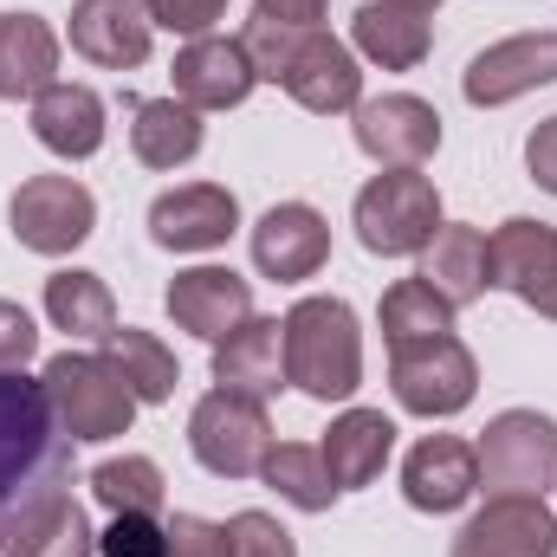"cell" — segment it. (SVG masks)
Segmentation results:
<instances>
[{"label":"cell","mask_w":557,"mask_h":557,"mask_svg":"<svg viewBox=\"0 0 557 557\" xmlns=\"http://www.w3.org/2000/svg\"><path fill=\"white\" fill-rule=\"evenodd\" d=\"M447 557H557V512L545 499L499 493L454 532Z\"/></svg>","instance_id":"13"},{"label":"cell","mask_w":557,"mask_h":557,"mask_svg":"<svg viewBox=\"0 0 557 557\" xmlns=\"http://www.w3.org/2000/svg\"><path fill=\"white\" fill-rule=\"evenodd\" d=\"M169 72H175V98L195 104V111H234V104H247L253 85H260L247 46H240V39H221V33L188 39Z\"/></svg>","instance_id":"15"},{"label":"cell","mask_w":557,"mask_h":557,"mask_svg":"<svg viewBox=\"0 0 557 557\" xmlns=\"http://www.w3.org/2000/svg\"><path fill=\"white\" fill-rule=\"evenodd\" d=\"M149 13L137 0H72V52L104 72H137L149 59Z\"/></svg>","instance_id":"19"},{"label":"cell","mask_w":557,"mask_h":557,"mask_svg":"<svg viewBox=\"0 0 557 557\" xmlns=\"http://www.w3.org/2000/svg\"><path fill=\"white\" fill-rule=\"evenodd\" d=\"M91 493H98L104 512H149V519H162V467L149 454L98 460L91 467Z\"/></svg>","instance_id":"31"},{"label":"cell","mask_w":557,"mask_h":557,"mask_svg":"<svg viewBox=\"0 0 557 557\" xmlns=\"http://www.w3.org/2000/svg\"><path fill=\"white\" fill-rule=\"evenodd\" d=\"M39 383H46V403L65 421L72 441H117V434H131V421L143 409L131 383L117 376V363L91 357V350H59L39 370Z\"/></svg>","instance_id":"3"},{"label":"cell","mask_w":557,"mask_h":557,"mask_svg":"<svg viewBox=\"0 0 557 557\" xmlns=\"http://www.w3.org/2000/svg\"><path fill=\"white\" fill-rule=\"evenodd\" d=\"M188 454L214 473V480H253L273 454V421L267 403L234 396V389H208L188 409Z\"/></svg>","instance_id":"5"},{"label":"cell","mask_w":557,"mask_h":557,"mask_svg":"<svg viewBox=\"0 0 557 557\" xmlns=\"http://www.w3.org/2000/svg\"><path fill=\"white\" fill-rule=\"evenodd\" d=\"M525 169H532V182L557 195V117H545L532 137H525Z\"/></svg>","instance_id":"39"},{"label":"cell","mask_w":557,"mask_h":557,"mask_svg":"<svg viewBox=\"0 0 557 557\" xmlns=\"http://www.w3.org/2000/svg\"><path fill=\"white\" fill-rule=\"evenodd\" d=\"M227 539H234V557H298L292 532L278 525L273 512H234L227 519Z\"/></svg>","instance_id":"36"},{"label":"cell","mask_w":557,"mask_h":557,"mask_svg":"<svg viewBox=\"0 0 557 557\" xmlns=\"http://www.w3.org/2000/svg\"><path fill=\"white\" fill-rule=\"evenodd\" d=\"M169 557H234V539H227V525H214V519L175 512V519H169Z\"/></svg>","instance_id":"37"},{"label":"cell","mask_w":557,"mask_h":557,"mask_svg":"<svg viewBox=\"0 0 557 557\" xmlns=\"http://www.w3.org/2000/svg\"><path fill=\"white\" fill-rule=\"evenodd\" d=\"M240 227V201L221 182H182L149 201V240L169 253H214Z\"/></svg>","instance_id":"11"},{"label":"cell","mask_w":557,"mask_h":557,"mask_svg":"<svg viewBox=\"0 0 557 557\" xmlns=\"http://www.w3.org/2000/svg\"><path fill=\"white\" fill-rule=\"evenodd\" d=\"M539 85H557V33L552 26L512 33V39L486 46V52L467 65V78H460V91H467L473 111H499V104H512V98H525V91H539Z\"/></svg>","instance_id":"12"},{"label":"cell","mask_w":557,"mask_h":557,"mask_svg":"<svg viewBox=\"0 0 557 557\" xmlns=\"http://www.w3.org/2000/svg\"><path fill=\"white\" fill-rule=\"evenodd\" d=\"M389 389L409 416H428V421H447L460 416L480 389V363L473 350L447 331V337H428V344H403L389 350Z\"/></svg>","instance_id":"7"},{"label":"cell","mask_w":557,"mask_h":557,"mask_svg":"<svg viewBox=\"0 0 557 557\" xmlns=\"http://www.w3.org/2000/svg\"><path fill=\"white\" fill-rule=\"evenodd\" d=\"M278 85L292 91V104H305V111H318V117H337V111H357V104H363L357 52H350L337 33H324V26H298Z\"/></svg>","instance_id":"9"},{"label":"cell","mask_w":557,"mask_h":557,"mask_svg":"<svg viewBox=\"0 0 557 557\" xmlns=\"http://www.w3.org/2000/svg\"><path fill=\"white\" fill-rule=\"evenodd\" d=\"M7 557H98V532H91L78 499H59L33 532H20L7 545Z\"/></svg>","instance_id":"32"},{"label":"cell","mask_w":557,"mask_h":557,"mask_svg":"<svg viewBox=\"0 0 557 557\" xmlns=\"http://www.w3.org/2000/svg\"><path fill=\"white\" fill-rule=\"evenodd\" d=\"M285 383L311 403H350L363 389V324L344 298H298L285 318Z\"/></svg>","instance_id":"2"},{"label":"cell","mask_w":557,"mask_h":557,"mask_svg":"<svg viewBox=\"0 0 557 557\" xmlns=\"http://www.w3.org/2000/svg\"><path fill=\"white\" fill-rule=\"evenodd\" d=\"M46 318H52V331H65V337L111 344V331H117V298H111V285L98 273L65 267V273L46 278Z\"/></svg>","instance_id":"27"},{"label":"cell","mask_w":557,"mask_h":557,"mask_svg":"<svg viewBox=\"0 0 557 557\" xmlns=\"http://www.w3.org/2000/svg\"><path fill=\"white\" fill-rule=\"evenodd\" d=\"M169 318L201 337V344H221L227 331H240L253 318V285L234 273V267H188L169 285Z\"/></svg>","instance_id":"17"},{"label":"cell","mask_w":557,"mask_h":557,"mask_svg":"<svg viewBox=\"0 0 557 557\" xmlns=\"http://www.w3.org/2000/svg\"><path fill=\"white\" fill-rule=\"evenodd\" d=\"M131 149L143 169H182L201 156V111L182 98H131Z\"/></svg>","instance_id":"26"},{"label":"cell","mask_w":557,"mask_h":557,"mask_svg":"<svg viewBox=\"0 0 557 557\" xmlns=\"http://www.w3.org/2000/svg\"><path fill=\"white\" fill-rule=\"evenodd\" d=\"M486 278L512 298H525L532 311H545L557 298V227L552 221H506L486 240Z\"/></svg>","instance_id":"16"},{"label":"cell","mask_w":557,"mask_h":557,"mask_svg":"<svg viewBox=\"0 0 557 557\" xmlns=\"http://www.w3.org/2000/svg\"><path fill=\"white\" fill-rule=\"evenodd\" d=\"M33 137L46 143L52 156H65V162L98 156L104 149V98L91 85H65V78L46 85L33 98Z\"/></svg>","instance_id":"22"},{"label":"cell","mask_w":557,"mask_h":557,"mask_svg":"<svg viewBox=\"0 0 557 557\" xmlns=\"http://www.w3.org/2000/svg\"><path fill=\"white\" fill-rule=\"evenodd\" d=\"M480 486L499 499V493H519V499H545L557 486V421L539 409H506V416L486 421L480 434Z\"/></svg>","instance_id":"6"},{"label":"cell","mask_w":557,"mask_h":557,"mask_svg":"<svg viewBox=\"0 0 557 557\" xmlns=\"http://www.w3.org/2000/svg\"><path fill=\"white\" fill-rule=\"evenodd\" d=\"M214 389L267 403L285 389V324L278 318H247L214 344Z\"/></svg>","instance_id":"20"},{"label":"cell","mask_w":557,"mask_h":557,"mask_svg":"<svg viewBox=\"0 0 557 557\" xmlns=\"http://www.w3.org/2000/svg\"><path fill=\"white\" fill-rule=\"evenodd\" d=\"M292 39H298V26H285V20H267V13H253V20H247L240 46H247L253 72H260L267 85H278V72H285V59H292Z\"/></svg>","instance_id":"35"},{"label":"cell","mask_w":557,"mask_h":557,"mask_svg":"<svg viewBox=\"0 0 557 557\" xmlns=\"http://www.w3.org/2000/svg\"><path fill=\"white\" fill-rule=\"evenodd\" d=\"M267 20H285V26H318L331 13V0H260Z\"/></svg>","instance_id":"40"},{"label":"cell","mask_w":557,"mask_h":557,"mask_svg":"<svg viewBox=\"0 0 557 557\" xmlns=\"http://www.w3.org/2000/svg\"><path fill=\"white\" fill-rule=\"evenodd\" d=\"M72 434L52 416L46 383L26 370L0 376V557L59 499H72Z\"/></svg>","instance_id":"1"},{"label":"cell","mask_w":557,"mask_h":557,"mask_svg":"<svg viewBox=\"0 0 557 557\" xmlns=\"http://www.w3.org/2000/svg\"><path fill=\"white\" fill-rule=\"evenodd\" d=\"M350 39H357V52H363L370 65H383V72H416L421 59H428V46H434V26H428L421 7L363 0L357 20H350Z\"/></svg>","instance_id":"23"},{"label":"cell","mask_w":557,"mask_h":557,"mask_svg":"<svg viewBox=\"0 0 557 557\" xmlns=\"http://www.w3.org/2000/svg\"><path fill=\"white\" fill-rule=\"evenodd\" d=\"M376 324H383V344L389 350H403V344H428V337H447L454 331V305L428 285V278H396L389 292H383V311H376Z\"/></svg>","instance_id":"28"},{"label":"cell","mask_w":557,"mask_h":557,"mask_svg":"<svg viewBox=\"0 0 557 557\" xmlns=\"http://www.w3.org/2000/svg\"><path fill=\"white\" fill-rule=\"evenodd\" d=\"M7 221H13V240H20L26 253L59 260V253H72V247L91 240L98 201H91V188L72 182V175H33V182H20Z\"/></svg>","instance_id":"8"},{"label":"cell","mask_w":557,"mask_h":557,"mask_svg":"<svg viewBox=\"0 0 557 557\" xmlns=\"http://www.w3.org/2000/svg\"><path fill=\"white\" fill-rule=\"evenodd\" d=\"M357 124V149L383 169H421L434 149H441V111L416 98V91H383V98H363L350 111Z\"/></svg>","instance_id":"10"},{"label":"cell","mask_w":557,"mask_h":557,"mask_svg":"<svg viewBox=\"0 0 557 557\" xmlns=\"http://www.w3.org/2000/svg\"><path fill=\"white\" fill-rule=\"evenodd\" d=\"M104 357L117 363V376L131 383V396H137V403H169V396H175V383H182L175 350H169L156 331H137V324H117V331H111V344H104Z\"/></svg>","instance_id":"29"},{"label":"cell","mask_w":557,"mask_h":557,"mask_svg":"<svg viewBox=\"0 0 557 557\" xmlns=\"http://www.w3.org/2000/svg\"><path fill=\"white\" fill-rule=\"evenodd\" d=\"M59 85V33L39 13H0V98H39Z\"/></svg>","instance_id":"24"},{"label":"cell","mask_w":557,"mask_h":557,"mask_svg":"<svg viewBox=\"0 0 557 557\" xmlns=\"http://www.w3.org/2000/svg\"><path fill=\"white\" fill-rule=\"evenodd\" d=\"M33 350H39V331H33V318H26V305L0 298V376H7V370H26Z\"/></svg>","instance_id":"38"},{"label":"cell","mask_w":557,"mask_h":557,"mask_svg":"<svg viewBox=\"0 0 557 557\" xmlns=\"http://www.w3.org/2000/svg\"><path fill=\"white\" fill-rule=\"evenodd\" d=\"M98 557H169V525L149 512H111L98 532Z\"/></svg>","instance_id":"33"},{"label":"cell","mask_w":557,"mask_h":557,"mask_svg":"<svg viewBox=\"0 0 557 557\" xmlns=\"http://www.w3.org/2000/svg\"><path fill=\"white\" fill-rule=\"evenodd\" d=\"M260 480L273 486L285 506H298V512H331V499H337V480L324 467V447H305V441H273Z\"/></svg>","instance_id":"30"},{"label":"cell","mask_w":557,"mask_h":557,"mask_svg":"<svg viewBox=\"0 0 557 557\" xmlns=\"http://www.w3.org/2000/svg\"><path fill=\"white\" fill-rule=\"evenodd\" d=\"M357 240L383 260H409L441 234V188L421 169H383L357 188Z\"/></svg>","instance_id":"4"},{"label":"cell","mask_w":557,"mask_h":557,"mask_svg":"<svg viewBox=\"0 0 557 557\" xmlns=\"http://www.w3.org/2000/svg\"><path fill=\"white\" fill-rule=\"evenodd\" d=\"M480 493V454L460 434H421L403 460V499L416 512H460Z\"/></svg>","instance_id":"18"},{"label":"cell","mask_w":557,"mask_h":557,"mask_svg":"<svg viewBox=\"0 0 557 557\" xmlns=\"http://www.w3.org/2000/svg\"><path fill=\"white\" fill-rule=\"evenodd\" d=\"M137 7L149 13V26L182 33V39H208L227 20V0H137Z\"/></svg>","instance_id":"34"},{"label":"cell","mask_w":557,"mask_h":557,"mask_svg":"<svg viewBox=\"0 0 557 557\" xmlns=\"http://www.w3.org/2000/svg\"><path fill=\"white\" fill-rule=\"evenodd\" d=\"M403 7H421V13H428V7H441V0H403Z\"/></svg>","instance_id":"41"},{"label":"cell","mask_w":557,"mask_h":557,"mask_svg":"<svg viewBox=\"0 0 557 557\" xmlns=\"http://www.w3.org/2000/svg\"><path fill=\"white\" fill-rule=\"evenodd\" d=\"M421 278H428L454 311L480 305V292L493 285V278H486V234L467 227V221H441V234L421 247Z\"/></svg>","instance_id":"25"},{"label":"cell","mask_w":557,"mask_h":557,"mask_svg":"<svg viewBox=\"0 0 557 557\" xmlns=\"http://www.w3.org/2000/svg\"><path fill=\"white\" fill-rule=\"evenodd\" d=\"M331 260V221L311 208V201H278L260 214L253 227V267L273 285H298V278H318V267Z\"/></svg>","instance_id":"14"},{"label":"cell","mask_w":557,"mask_h":557,"mask_svg":"<svg viewBox=\"0 0 557 557\" xmlns=\"http://www.w3.org/2000/svg\"><path fill=\"white\" fill-rule=\"evenodd\" d=\"M318 447H324V467H331L337 493H357V486L383 480V467L396 454V421L383 409H344Z\"/></svg>","instance_id":"21"}]
</instances>
